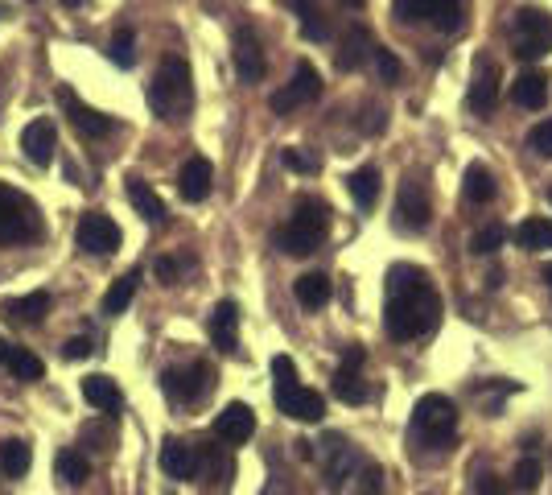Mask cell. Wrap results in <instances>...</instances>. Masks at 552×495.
<instances>
[{
    "label": "cell",
    "instance_id": "1",
    "mask_svg": "<svg viewBox=\"0 0 552 495\" xmlns=\"http://www.w3.org/2000/svg\"><path fill=\"white\" fill-rule=\"evenodd\" d=\"M441 322V293L433 289L421 264H392L388 269V306L384 326L396 343L421 339Z\"/></svg>",
    "mask_w": 552,
    "mask_h": 495
},
{
    "label": "cell",
    "instance_id": "2",
    "mask_svg": "<svg viewBox=\"0 0 552 495\" xmlns=\"http://www.w3.org/2000/svg\"><path fill=\"white\" fill-rule=\"evenodd\" d=\"M326 231H330V207L322 198H297L293 219L276 231V248L285 256H309L322 248Z\"/></svg>",
    "mask_w": 552,
    "mask_h": 495
},
{
    "label": "cell",
    "instance_id": "3",
    "mask_svg": "<svg viewBox=\"0 0 552 495\" xmlns=\"http://www.w3.org/2000/svg\"><path fill=\"white\" fill-rule=\"evenodd\" d=\"M149 108L161 120H182L194 108V79L186 58H165L161 71L149 83Z\"/></svg>",
    "mask_w": 552,
    "mask_h": 495
},
{
    "label": "cell",
    "instance_id": "4",
    "mask_svg": "<svg viewBox=\"0 0 552 495\" xmlns=\"http://www.w3.org/2000/svg\"><path fill=\"white\" fill-rule=\"evenodd\" d=\"M454 429H458V409L450 396L441 392H425L417 405H412V434H417L425 446L445 450L454 442Z\"/></svg>",
    "mask_w": 552,
    "mask_h": 495
},
{
    "label": "cell",
    "instance_id": "5",
    "mask_svg": "<svg viewBox=\"0 0 552 495\" xmlns=\"http://www.w3.org/2000/svg\"><path fill=\"white\" fill-rule=\"evenodd\" d=\"M38 236H42L38 203L29 194H21L17 186L0 182V244H25Z\"/></svg>",
    "mask_w": 552,
    "mask_h": 495
},
{
    "label": "cell",
    "instance_id": "6",
    "mask_svg": "<svg viewBox=\"0 0 552 495\" xmlns=\"http://www.w3.org/2000/svg\"><path fill=\"white\" fill-rule=\"evenodd\" d=\"M318 95H322V75H318V66H314V62H297L293 79H289L281 91L268 95V108H272L276 116H289V112H297L301 104H314Z\"/></svg>",
    "mask_w": 552,
    "mask_h": 495
},
{
    "label": "cell",
    "instance_id": "7",
    "mask_svg": "<svg viewBox=\"0 0 552 495\" xmlns=\"http://www.w3.org/2000/svg\"><path fill=\"white\" fill-rule=\"evenodd\" d=\"M58 108H62V116L71 120L83 137H91V141H99V137H108V132L116 128V120L108 116V112H99V108H91V104H83L79 99V91L75 87H58Z\"/></svg>",
    "mask_w": 552,
    "mask_h": 495
},
{
    "label": "cell",
    "instance_id": "8",
    "mask_svg": "<svg viewBox=\"0 0 552 495\" xmlns=\"http://www.w3.org/2000/svg\"><path fill=\"white\" fill-rule=\"evenodd\" d=\"M75 240L87 256H116L120 252V227L112 215H103V211H87L79 219V231H75Z\"/></svg>",
    "mask_w": 552,
    "mask_h": 495
},
{
    "label": "cell",
    "instance_id": "9",
    "mask_svg": "<svg viewBox=\"0 0 552 495\" xmlns=\"http://www.w3.org/2000/svg\"><path fill=\"white\" fill-rule=\"evenodd\" d=\"M161 388L169 401H198V396H206L215 388V372L206 368V363H186V368H169L161 376Z\"/></svg>",
    "mask_w": 552,
    "mask_h": 495
},
{
    "label": "cell",
    "instance_id": "10",
    "mask_svg": "<svg viewBox=\"0 0 552 495\" xmlns=\"http://www.w3.org/2000/svg\"><path fill=\"white\" fill-rule=\"evenodd\" d=\"M515 33H520L515 54H520V58H544L552 50V13L520 9V17H515Z\"/></svg>",
    "mask_w": 552,
    "mask_h": 495
},
{
    "label": "cell",
    "instance_id": "11",
    "mask_svg": "<svg viewBox=\"0 0 552 495\" xmlns=\"http://www.w3.org/2000/svg\"><path fill=\"white\" fill-rule=\"evenodd\" d=\"M433 219V203H429V190L421 178H408L400 182V198H396V223L408 231H425Z\"/></svg>",
    "mask_w": 552,
    "mask_h": 495
},
{
    "label": "cell",
    "instance_id": "12",
    "mask_svg": "<svg viewBox=\"0 0 552 495\" xmlns=\"http://www.w3.org/2000/svg\"><path fill=\"white\" fill-rule=\"evenodd\" d=\"M235 71H239V79H244V83H260L264 71H268V66H264V46H260L252 25H239L235 29Z\"/></svg>",
    "mask_w": 552,
    "mask_h": 495
},
{
    "label": "cell",
    "instance_id": "13",
    "mask_svg": "<svg viewBox=\"0 0 552 495\" xmlns=\"http://www.w3.org/2000/svg\"><path fill=\"white\" fill-rule=\"evenodd\" d=\"M252 434H256V413H252L244 401L227 405V409L215 417V438L227 442V446H244Z\"/></svg>",
    "mask_w": 552,
    "mask_h": 495
},
{
    "label": "cell",
    "instance_id": "14",
    "mask_svg": "<svg viewBox=\"0 0 552 495\" xmlns=\"http://www.w3.org/2000/svg\"><path fill=\"white\" fill-rule=\"evenodd\" d=\"M276 409H281L285 417H293V421H322V417H326L322 392L305 388V384H297V388H289V392H276Z\"/></svg>",
    "mask_w": 552,
    "mask_h": 495
},
{
    "label": "cell",
    "instance_id": "15",
    "mask_svg": "<svg viewBox=\"0 0 552 495\" xmlns=\"http://www.w3.org/2000/svg\"><path fill=\"white\" fill-rule=\"evenodd\" d=\"M54 149H58L54 120H33V124H25V132H21V153H25L33 165H50Z\"/></svg>",
    "mask_w": 552,
    "mask_h": 495
},
{
    "label": "cell",
    "instance_id": "16",
    "mask_svg": "<svg viewBox=\"0 0 552 495\" xmlns=\"http://www.w3.org/2000/svg\"><path fill=\"white\" fill-rule=\"evenodd\" d=\"M211 186H215V165L206 157H190L178 174V194L186 203H202V198L211 194Z\"/></svg>",
    "mask_w": 552,
    "mask_h": 495
},
{
    "label": "cell",
    "instance_id": "17",
    "mask_svg": "<svg viewBox=\"0 0 552 495\" xmlns=\"http://www.w3.org/2000/svg\"><path fill=\"white\" fill-rule=\"evenodd\" d=\"M206 330H211V343H215L223 355H235V347H239V306L231 302V297L215 306V314H211V322H206Z\"/></svg>",
    "mask_w": 552,
    "mask_h": 495
},
{
    "label": "cell",
    "instance_id": "18",
    "mask_svg": "<svg viewBox=\"0 0 552 495\" xmlns=\"http://www.w3.org/2000/svg\"><path fill=\"white\" fill-rule=\"evenodd\" d=\"M499 91H503V71L495 62H482V71H478V79L470 87V108L478 116H491L499 108Z\"/></svg>",
    "mask_w": 552,
    "mask_h": 495
},
{
    "label": "cell",
    "instance_id": "19",
    "mask_svg": "<svg viewBox=\"0 0 552 495\" xmlns=\"http://www.w3.org/2000/svg\"><path fill=\"white\" fill-rule=\"evenodd\" d=\"M371 46H375L371 29H367V25H351L347 33H342V46H338V54H334L338 71H359V66L371 58Z\"/></svg>",
    "mask_w": 552,
    "mask_h": 495
},
{
    "label": "cell",
    "instance_id": "20",
    "mask_svg": "<svg viewBox=\"0 0 552 495\" xmlns=\"http://www.w3.org/2000/svg\"><path fill=\"white\" fill-rule=\"evenodd\" d=\"M83 401L91 409H99V413L116 417L124 409V392H120V384L112 376H83Z\"/></svg>",
    "mask_w": 552,
    "mask_h": 495
},
{
    "label": "cell",
    "instance_id": "21",
    "mask_svg": "<svg viewBox=\"0 0 552 495\" xmlns=\"http://www.w3.org/2000/svg\"><path fill=\"white\" fill-rule=\"evenodd\" d=\"M161 471L169 475V479H194L198 475V450L190 446V442H182V438H169L165 446H161Z\"/></svg>",
    "mask_w": 552,
    "mask_h": 495
},
{
    "label": "cell",
    "instance_id": "22",
    "mask_svg": "<svg viewBox=\"0 0 552 495\" xmlns=\"http://www.w3.org/2000/svg\"><path fill=\"white\" fill-rule=\"evenodd\" d=\"M124 194H128V203H132V211L141 215L145 223H165V203H161V194L149 186V182H141V178H128L124 182Z\"/></svg>",
    "mask_w": 552,
    "mask_h": 495
},
{
    "label": "cell",
    "instance_id": "23",
    "mask_svg": "<svg viewBox=\"0 0 552 495\" xmlns=\"http://www.w3.org/2000/svg\"><path fill=\"white\" fill-rule=\"evenodd\" d=\"M0 363L9 368V376L13 380H21V384H33V380H42L46 376V363L33 355L29 347H13V343H5V351H0Z\"/></svg>",
    "mask_w": 552,
    "mask_h": 495
},
{
    "label": "cell",
    "instance_id": "24",
    "mask_svg": "<svg viewBox=\"0 0 552 495\" xmlns=\"http://www.w3.org/2000/svg\"><path fill=\"white\" fill-rule=\"evenodd\" d=\"M511 99L520 108H528V112H540L548 104V79H544V71H524L520 79L511 83Z\"/></svg>",
    "mask_w": 552,
    "mask_h": 495
},
{
    "label": "cell",
    "instance_id": "25",
    "mask_svg": "<svg viewBox=\"0 0 552 495\" xmlns=\"http://www.w3.org/2000/svg\"><path fill=\"white\" fill-rule=\"evenodd\" d=\"M54 475H58V483H66V487H83V483L91 479V462H87L83 450L66 446V450H58V458H54Z\"/></svg>",
    "mask_w": 552,
    "mask_h": 495
},
{
    "label": "cell",
    "instance_id": "26",
    "mask_svg": "<svg viewBox=\"0 0 552 495\" xmlns=\"http://www.w3.org/2000/svg\"><path fill=\"white\" fill-rule=\"evenodd\" d=\"M293 293H297V302L305 310H322L330 302V277L326 273H301L293 281Z\"/></svg>",
    "mask_w": 552,
    "mask_h": 495
},
{
    "label": "cell",
    "instance_id": "27",
    "mask_svg": "<svg viewBox=\"0 0 552 495\" xmlns=\"http://www.w3.org/2000/svg\"><path fill=\"white\" fill-rule=\"evenodd\" d=\"M347 190L363 211H371L379 203V165H359V170L347 178Z\"/></svg>",
    "mask_w": 552,
    "mask_h": 495
},
{
    "label": "cell",
    "instance_id": "28",
    "mask_svg": "<svg viewBox=\"0 0 552 495\" xmlns=\"http://www.w3.org/2000/svg\"><path fill=\"white\" fill-rule=\"evenodd\" d=\"M330 446H334V458H330V467H326V483H330V491H338L342 483L355 475L359 454H355L347 442H342V438H330Z\"/></svg>",
    "mask_w": 552,
    "mask_h": 495
},
{
    "label": "cell",
    "instance_id": "29",
    "mask_svg": "<svg viewBox=\"0 0 552 495\" xmlns=\"http://www.w3.org/2000/svg\"><path fill=\"white\" fill-rule=\"evenodd\" d=\"M334 396H338L342 405H363V401H371V384L363 380V372L338 368L334 372Z\"/></svg>",
    "mask_w": 552,
    "mask_h": 495
},
{
    "label": "cell",
    "instance_id": "30",
    "mask_svg": "<svg viewBox=\"0 0 552 495\" xmlns=\"http://www.w3.org/2000/svg\"><path fill=\"white\" fill-rule=\"evenodd\" d=\"M462 194L470 198L474 207H482V203H491L495 198V178H491V170L487 165H466V178H462Z\"/></svg>",
    "mask_w": 552,
    "mask_h": 495
},
{
    "label": "cell",
    "instance_id": "31",
    "mask_svg": "<svg viewBox=\"0 0 552 495\" xmlns=\"http://www.w3.org/2000/svg\"><path fill=\"white\" fill-rule=\"evenodd\" d=\"M289 5L301 17V33H305L309 42H326L330 38V25H326V17L318 9V0H289Z\"/></svg>",
    "mask_w": 552,
    "mask_h": 495
},
{
    "label": "cell",
    "instance_id": "32",
    "mask_svg": "<svg viewBox=\"0 0 552 495\" xmlns=\"http://www.w3.org/2000/svg\"><path fill=\"white\" fill-rule=\"evenodd\" d=\"M136 285H141V273H124L112 281V289L103 293V314H124L132 306V297H136Z\"/></svg>",
    "mask_w": 552,
    "mask_h": 495
},
{
    "label": "cell",
    "instance_id": "33",
    "mask_svg": "<svg viewBox=\"0 0 552 495\" xmlns=\"http://www.w3.org/2000/svg\"><path fill=\"white\" fill-rule=\"evenodd\" d=\"M524 252H548L552 248V219H524L520 231H515Z\"/></svg>",
    "mask_w": 552,
    "mask_h": 495
},
{
    "label": "cell",
    "instance_id": "34",
    "mask_svg": "<svg viewBox=\"0 0 552 495\" xmlns=\"http://www.w3.org/2000/svg\"><path fill=\"white\" fill-rule=\"evenodd\" d=\"M17 322H42L46 314H50V293H25V297H13V302L5 306Z\"/></svg>",
    "mask_w": 552,
    "mask_h": 495
},
{
    "label": "cell",
    "instance_id": "35",
    "mask_svg": "<svg viewBox=\"0 0 552 495\" xmlns=\"http://www.w3.org/2000/svg\"><path fill=\"white\" fill-rule=\"evenodd\" d=\"M29 462H33V454H29L25 442H17V438L0 442V471H5L9 479H21L29 471Z\"/></svg>",
    "mask_w": 552,
    "mask_h": 495
},
{
    "label": "cell",
    "instance_id": "36",
    "mask_svg": "<svg viewBox=\"0 0 552 495\" xmlns=\"http://www.w3.org/2000/svg\"><path fill=\"white\" fill-rule=\"evenodd\" d=\"M429 21L441 33H458L462 29V5L458 0H429Z\"/></svg>",
    "mask_w": 552,
    "mask_h": 495
},
{
    "label": "cell",
    "instance_id": "37",
    "mask_svg": "<svg viewBox=\"0 0 552 495\" xmlns=\"http://www.w3.org/2000/svg\"><path fill=\"white\" fill-rule=\"evenodd\" d=\"M371 62H375V75H379V83L384 87H392V83H400V75H404V66H400V58L388 50V46H371Z\"/></svg>",
    "mask_w": 552,
    "mask_h": 495
},
{
    "label": "cell",
    "instance_id": "38",
    "mask_svg": "<svg viewBox=\"0 0 552 495\" xmlns=\"http://www.w3.org/2000/svg\"><path fill=\"white\" fill-rule=\"evenodd\" d=\"M503 244H507V227L503 223H487L482 231H474V236H470V252H478V256H491Z\"/></svg>",
    "mask_w": 552,
    "mask_h": 495
},
{
    "label": "cell",
    "instance_id": "39",
    "mask_svg": "<svg viewBox=\"0 0 552 495\" xmlns=\"http://www.w3.org/2000/svg\"><path fill=\"white\" fill-rule=\"evenodd\" d=\"M108 58L120 66V71H128V66L136 62V33L124 25V29H116V38H112V46H108Z\"/></svg>",
    "mask_w": 552,
    "mask_h": 495
},
{
    "label": "cell",
    "instance_id": "40",
    "mask_svg": "<svg viewBox=\"0 0 552 495\" xmlns=\"http://www.w3.org/2000/svg\"><path fill=\"white\" fill-rule=\"evenodd\" d=\"M289 388H297V363L289 355H276L272 359V396L289 392Z\"/></svg>",
    "mask_w": 552,
    "mask_h": 495
},
{
    "label": "cell",
    "instance_id": "41",
    "mask_svg": "<svg viewBox=\"0 0 552 495\" xmlns=\"http://www.w3.org/2000/svg\"><path fill=\"white\" fill-rule=\"evenodd\" d=\"M511 479H515V487H520V491H536L540 479H544V471H540L536 458H520V462H515V471H511Z\"/></svg>",
    "mask_w": 552,
    "mask_h": 495
},
{
    "label": "cell",
    "instance_id": "42",
    "mask_svg": "<svg viewBox=\"0 0 552 495\" xmlns=\"http://www.w3.org/2000/svg\"><path fill=\"white\" fill-rule=\"evenodd\" d=\"M392 13H396V21H404V25L429 21V0H392Z\"/></svg>",
    "mask_w": 552,
    "mask_h": 495
},
{
    "label": "cell",
    "instance_id": "43",
    "mask_svg": "<svg viewBox=\"0 0 552 495\" xmlns=\"http://www.w3.org/2000/svg\"><path fill=\"white\" fill-rule=\"evenodd\" d=\"M528 149L536 157H552V120H540L532 132H528Z\"/></svg>",
    "mask_w": 552,
    "mask_h": 495
},
{
    "label": "cell",
    "instance_id": "44",
    "mask_svg": "<svg viewBox=\"0 0 552 495\" xmlns=\"http://www.w3.org/2000/svg\"><path fill=\"white\" fill-rule=\"evenodd\" d=\"M359 128L367 132V137H384V132H388V112H384V108L363 104V120H359Z\"/></svg>",
    "mask_w": 552,
    "mask_h": 495
},
{
    "label": "cell",
    "instance_id": "45",
    "mask_svg": "<svg viewBox=\"0 0 552 495\" xmlns=\"http://www.w3.org/2000/svg\"><path fill=\"white\" fill-rule=\"evenodd\" d=\"M281 161L289 165V170H297V174H318V157H309V153H301V149H285Z\"/></svg>",
    "mask_w": 552,
    "mask_h": 495
},
{
    "label": "cell",
    "instance_id": "46",
    "mask_svg": "<svg viewBox=\"0 0 552 495\" xmlns=\"http://www.w3.org/2000/svg\"><path fill=\"white\" fill-rule=\"evenodd\" d=\"M379 487H384V471L371 467V462H363V467H359V495H379Z\"/></svg>",
    "mask_w": 552,
    "mask_h": 495
},
{
    "label": "cell",
    "instance_id": "47",
    "mask_svg": "<svg viewBox=\"0 0 552 495\" xmlns=\"http://www.w3.org/2000/svg\"><path fill=\"white\" fill-rule=\"evenodd\" d=\"M91 355V339H66L62 343V359H87Z\"/></svg>",
    "mask_w": 552,
    "mask_h": 495
},
{
    "label": "cell",
    "instance_id": "48",
    "mask_svg": "<svg viewBox=\"0 0 552 495\" xmlns=\"http://www.w3.org/2000/svg\"><path fill=\"white\" fill-rule=\"evenodd\" d=\"M474 495H507V487H503L499 475H482V479L474 483Z\"/></svg>",
    "mask_w": 552,
    "mask_h": 495
},
{
    "label": "cell",
    "instance_id": "49",
    "mask_svg": "<svg viewBox=\"0 0 552 495\" xmlns=\"http://www.w3.org/2000/svg\"><path fill=\"white\" fill-rule=\"evenodd\" d=\"M157 277H161V285H174L178 281V260H157Z\"/></svg>",
    "mask_w": 552,
    "mask_h": 495
},
{
    "label": "cell",
    "instance_id": "50",
    "mask_svg": "<svg viewBox=\"0 0 552 495\" xmlns=\"http://www.w3.org/2000/svg\"><path fill=\"white\" fill-rule=\"evenodd\" d=\"M342 368H351V372H359L363 368V347H347V351H342Z\"/></svg>",
    "mask_w": 552,
    "mask_h": 495
},
{
    "label": "cell",
    "instance_id": "51",
    "mask_svg": "<svg viewBox=\"0 0 552 495\" xmlns=\"http://www.w3.org/2000/svg\"><path fill=\"white\" fill-rule=\"evenodd\" d=\"M342 5H347V9H363V5H367V0H342Z\"/></svg>",
    "mask_w": 552,
    "mask_h": 495
},
{
    "label": "cell",
    "instance_id": "52",
    "mask_svg": "<svg viewBox=\"0 0 552 495\" xmlns=\"http://www.w3.org/2000/svg\"><path fill=\"white\" fill-rule=\"evenodd\" d=\"M62 5H66V9H79V5H87V0H62Z\"/></svg>",
    "mask_w": 552,
    "mask_h": 495
},
{
    "label": "cell",
    "instance_id": "53",
    "mask_svg": "<svg viewBox=\"0 0 552 495\" xmlns=\"http://www.w3.org/2000/svg\"><path fill=\"white\" fill-rule=\"evenodd\" d=\"M544 281H548V289H552V264H544Z\"/></svg>",
    "mask_w": 552,
    "mask_h": 495
},
{
    "label": "cell",
    "instance_id": "54",
    "mask_svg": "<svg viewBox=\"0 0 552 495\" xmlns=\"http://www.w3.org/2000/svg\"><path fill=\"white\" fill-rule=\"evenodd\" d=\"M0 351H5V343H0Z\"/></svg>",
    "mask_w": 552,
    "mask_h": 495
},
{
    "label": "cell",
    "instance_id": "55",
    "mask_svg": "<svg viewBox=\"0 0 552 495\" xmlns=\"http://www.w3.org/2000/svg\"><path fill=\"white\" fill-rule=\"evenodd\" d=\"M548 198H552V194H548Z\"/></svg>",
    "mask_w": 552,
    "mask_h": 495
}]
</instances>
